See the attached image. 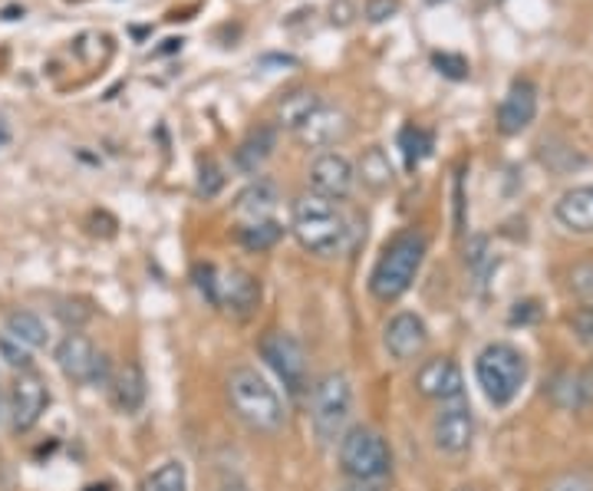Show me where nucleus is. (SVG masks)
I'll use <instances>...</instances> for the list:
<instances>
[{
    "instance_id": "obj_1",
    "label": "nucleus",
    "mask_w": 593,
    "mask_h": 491,
    "mask_svg": "<svg viewBox=\"0 0 593 491\" xmlns=\"http://www.w3.org/2000/svg\"><path fill=\"white\" fill-rule=\"evenodd\" d=\"M225 396L232 412L251 429V432H264L274 435L284 429L287 422V409L284 399L277 396V390L251 367H235L225 380Z\"/></svg>"
},
{
    "instance_id": "obj_2",
    "label": "nucleus",
    "mask_w": 593,
    "mask_h": 491,
    "mask_svg": "<svg viewBox=\"0 0 593 491\" xmlns=\"http://www.w3.org/2000/svg\"><path fill=\"white\" fill-rule=\"evenodd\" d=\"M290 231L300 241V248L317 258H336L349 244V225H346L343 212L336 208V202L320 199L313 192H307L294 202Z\"/></svg>"
},
{
    "instance_id": "obj_3",
    "label": "nucleus",
    "mask_w": 593,
    "mask_h": 491,
    "mask_svg": "<svg viewBox=\"0 0 593 491\" xmlns=\"http://www.w3.org/2000/svg\"><path fill=\"white\" fill-rule=\"evenodd\" d=\"M426 248H429V241H426V235L419 228L400 231L382 248V254H379V261H376V267L369 274V290H372V297L379 303L400 300L413 287V280H416V274H419V267L426 261Z\"/></svg>"
},
{
    "instance_id": "obj_4",
    "label": "nucleus",
    "mask_w": 593,
    "mask_h": 491,
    "mask_svg": "<svg viewBox=\"0 0 593 491\" xmlns=\"http://www.w3.org/2000/svg\"><path fill=\"white\" fill-rule=\"evenodd\" d=\"M475 376L485 399L498 409L511 406L527 380V360L511 344H488L475 360Z\"/></svg>"
},
{
    "instance_id": "obj_5",
    "label": "nucleus",
    "mask_w": 593,
    "mask_h": 491,
    "mask_svg": "<svg viewBox=\"0 0 593 491\" xmlns=\"http://www.w3.org/2000/svg\"><path fill=\"white\" fill-rule=\"evenodd\" d=\"M340 468L353 484H376L392 471V452L382 432L353 426L340 435Z\"/></svg>"
},
{
    "instance_id": "obj_6",
    "label": "nucleus",
    "mask_w": 593,
    "mask_h": 491,
    "mask_svg": "<svg viewBox=\"0 0 593 491\" xmlns=\"http://www.w3.org/2000/svg\"><path fill=\"white\" fill-rule=\"evenodd\" d=\"M353 416V383L346 373H323L310 390V426L323 445H333Z\"/></svg>"
},
{
    "instance_id": "obj_7",
    "label": "nucleus",
    "mask_w": 593,
    "mask_h": 491,
    "mask_svg": "<svg viewBox=\"0 0 593 491\" xmlns=\"http://www.w3.org/2000/svg\"><path fill=\"white\" fill-rule=\"evenodd\" d=\"M194 284L209 297V303L235 313V316H251L261 303V280L241 267L218 271L212 264L194 267Z\"/></svg>"
},
{
    "instance_id": "obj_8",
    "label": "nucleus",
    "mask_w": 593,
    "mask_h": 491,
    "mask_svg": "<svg viewBox=\"0 0 593 491\" xmlns=\"http://www.w3.org/2000/svg\"><path fill=\"white\" fill-rule=\"evenodd\" d=\"M57 367L63 370V376L70 383L80 386H109L112 383V367L109 357L99 354L90 337H83L80 331L67 334L57 347Z\"/></svg>"
},
{
    "instance_id": "obj_9",
    "label": "nucleus",
    "mask_w": 593,
    "mask_h": 491,
    "mask_svg": "<svg viewBox=\"0 0 593 491\" xmlns=\"http://www.w3.org/2000/svg\"><path fill=\"white\" fill-rule=\"evenodd\" d=\"M261 357L264 363L277 373V380L284 383V390L290 396H304L307 393V354L300 347V340L294 334H284V331H271L264 340H261Z\"/></svg>"
},
{
    "instance_id": "obj_10",
    "label": "nucleus",
    "mask_w": 593,
    "mask_h": 491,
    "mask_svg": "<svg viewBox=\"0 0 593 491\" xmlns=\"http://www.w3.org/2000/svg\"><path fill=\"white\" fill-rule=\"evenodd\" d=\"M472 435H475V416L472 406L465 399H449L442 403V409L432 419V445L449 455L459 458L472 448Z\"/></svg>"
},
{
    "instance_id": "obj_11",
    "label": "nucleus",
    "mask_w": 593,
    "mask_h": 491,
    "mask_svg": "<svg viewBox=\"0 0 593 491\" xmlns=\"http://www.w3.org/2000/svg\"><path fill=\"white\" fill-rule=\"evenodd\" d=\"M50 406V390L47 380L31 367V370H17L14 386H11V429L14 432H31L40 416Z\"/></svg>"
},
{
    "instance_id": "obj_12",
    "label": "nucleus",
    "mask_w": 593,
    "mask_h": 491,
    "mask_svg": "<svg viewBox=\"0 0 593 491\" xmlns=\"http://www.w3.org/2000/svg\"><path fill=\"white\" fill-rule=\"evenodd\" d=\"M307 182H310L313 195L330 199V202H343L356 189V169H353V161L340 152H320L310 161Z\"/></svg>"
},
{
    "instance_id": "obj_13",
    "label": "nucleus",
    "mask_w": 593,
    "mask_h": 491,
    "mask_svg": "<svg viewBox=\"0 0 593 491\" xmlns=\"http://www.w3.org/2000/svg\"><path fill=\"white\" fill-rule=\"evenodd\" d=\"M382 344H386V354L392 360H400V363H410L416 357H423V350L429 347V326L419 313H395L389 323H386V331H382Z\"/></svg>"
},
{
    "instance_id": "obj_14",
    "label": "nucleus",
    "mask_w": 593,
    "mask_h": 491,
    "mask_svg": "<svg viewBox=\"0 0 593 491\" xmlns=\"http://www.w3.org/2000/svg\"><path fill=\"white\" fill-rule=\"evenodd\" d=\"M416 390L426 396V399H439V403H449V399H462L465 393V380H462V370L455 360L449 357H436V360H426L416 373Z\"/></svg>"
},
{
    "instance_id": "obj_15",
    "label": "nucleus",
    "mask_w": 593,
    "mask_h": 491,
    "mask_svg": "<svg viewBox=\"0 0 593 491\" xmlns=\"http://www.w3.org/2000/svg\"><path fill=\"white\" fill-rule=\"evenodd\" d=\"M346 135H349V116L336 106H327V103H320L307 116V122L297 129V139L307 148H330V145L343 142Z\"/></svg>"
},
{
    "instance_id": "obj_16",
    "label": "nucleus",
    "mask_w": 593,
    "mask_h": 491,
    "mask_svg": "<svg viewBox=\"0 0 593 491\" xmlns=\"http://www.w3.org/2000/svg\"><path fill=\"white\" fill-rule=\"evenodd\" d=\"M537 116V89L527 80H514L508 96L498 106V132L501 135H518L524 132Z\"/></svg>"
},
{
    "instance_id": "obj_17",
    "label": "nucleus",
    "mask_w": 593,
    "mask_h": 491,
    "mask_svg": "<svg viewBox=\"0 0 593 491\" xmlns=\"http://www.w3.org/2000/svg\"><path fill=\"white\" fill-rule=\"evenodd\" d=\"M554 218L573 235H593V185L564 192L554 205Z\"/></svg>"
},
{
    "instance_id": "obj_18",
    "label": "nucleus",
    "mask_w": 593,
    "mask_h": 491,
    "mask_svg": "<svg viewBox=\"0 0 593 491\" xmlns=\"http://www.w3.org/2000/svg\"><path fill=\"white\" fill-rule=\"evenodd\" d=\"M274 148H277V125L264 122V125L251 129L248 139L235 148V166H238V172L258 176L264 161L274 155Z\"/></svg>"
},
{
    "instance_id": "obj_19",
    "label": "nucleus",
    "mask_w": 593,
    "mask_h": 491,
    "mask_svg": "<svg viewBox=\"0 0 593 491\" xmlns=\"http://www.w3.org/2000/svg\"><path fill=\"white\" fill-rule=\"evenodd\" d=\"M550 396L560 409H590L593 406V363L577 373H560L550 386Z\"/></svg>"
},
{
    "instance_id": "obj_20",
    "label": "nucleus",
    "mask_w": 593,
    "mask_h": 491,
    "mask_svg": "<svg viewBox=\"0 0 593 491\" xmlns=\"http://www.w3.org/2000/svg\"><path fill=\"white\" fill-rule=\"evenodd\" d=\"M112 390V406L122 416H135L145 406V373L139 363H126V370H119L109 383Z\"/></svg>"
},
{
    "instance_id": "obj_21",
    "label": "nucleus",
    "mask_w": 593,
    "mask_h": 491,
    "mask_svg": "<svg viewBox=\"0 0 593 491\" xmlns=\"http://www.w3.org/2000/svg\"><path fill=\"white\" fill-rule=\"evenodd\" d=\"M4 334L11 340H17L21 347H27V350L47 347V323L34 310H11L4 316Z\"/></svg>"
},
{
    "instance_id": "obj_22",
    "label": "nucleus",
    "mask_w": 593,
    "mask_h": 491,
    "mask_svg": "<svg viewBox=\"0 0 593 491\" xmlns=\"http://www.w3.org/2000/svg\"><path fill=\"white\" fill-rule=\"evenodd\" d=\"M277 202H281V195H277V185L271 182V179H258V182H251L241 195H238V215H245V218H251V221H264V218H271V212L277 208Z\"/></svg>"
},
{
    "instance_id": "obj_23",
    "label": "nucleus",
    "mask_w": 593,
    "mask_h": 491,
    "mask_svg": "<svg viewBox=\"0 0 593 491\" xmlns=\"http://www.w3.org/2000/svg\"><path fill=\"white\" fill-rule=\"evenodd\" d=\"M320 103H323V99H320L313 89H290V93L281 96V103H277V119H281V125H287V129L297 132Z\"/></svg>"
},
{
    "instance_id": "obj_24",
    "label": "nucleus",
    "mask_w": 593,
    "mask_h": 491,
    "mask_svg": "<svg viewBox=\"0 0 593 491\" xmlns=\"http://www.w3.org/2000/svg\"><path fill=\"white\" fill-rule=\"evenodd\" d=\"M139 491H188V468H185V462L181 458H165L162 465H155L142 478Z\"/></svg>"
},
{
    "instance_id": "obj_25",
    "label": "nucleus",
    "mask_w": 593,
    "mask_h": 491,
    "mask_svg": "<svg viewBox=\"0 0 593 491\" xmlns=\"http://www.w3.org/2000/svg\"><path fill=\"white\" fill-rule=\"evenodd\" d=\"M356 179H363V185H369L372 192L389 189V182H392V166H389V155H386L379 145H372V148L363 152L359 166H356Z\"/></svg>"
},
{
    "instance_id": "obj_26",
    "label": "nucleus",
    "mask_w": 593,
    "mask_h": 491,
    "mask_svg": "<svg viewBox=\"0 0 593 491\" xmlns=\"http://www.w3.org/2000/svg\"><path fill=\"white\" fill-rule=\"evenodd\" d=\"M284 238V228L274 221V218H264V221H248L238 228V241L248 248V251H271L277 241Z\"/></svg>"
},
{
    "instance_id": "obj_27",
    "label": "nucleus",
    "mask_w": 593,
    "mask_h": 491,
    "mask_svg": "<svg viewBox=\"0 0 593 491\" xmlns=\"http://www.w3.org/2000/svg\"><path fill=\"white\" fill-rule=\"evenodd\" d=\"M432 145H436V139H432L429 129H423V125H406V129L400 132V148H403V158H406V169L423 166V158L432 155Z\"/></svg>"
},
{
    "instance_id": "obj_28",
    "label": "nucleus",
    "mask_w": 593,
    "mask_h": 491,
    "mask_svg": "<svg viewBox=\"0 0 593 491\" xmlns=\"http://www.w3.org/2000/svg\"><path fill=\"white\" fill-rule=\"evenodd\" d=\"M544 491H593V468L590 465H573L560 475H554Z\"/></svg>"
},
{
    "instance_id": "obj_29",
    "label": "nucleus",
    "mask_w": 593,
    "mask_h": 491,
    "mask_svg": "<svg viewBox=\"0 0 593 491\" xmlns=\"http://www.w3.org/2000/svg\"><path fill=\"white\" fill-rule=\"evenodd\" d=\"M225 189V176L218 169L215 158H205L202 166H198V195L202 199H215L218 192Z\"/></svg>"
},
{
    "instance_id": "obj_30",
    "label": "nucleus",
    "mask_w": 593,
    "mask_h": 491,
    "mask_svg": "<svg viewBox=\"0 0 593 491\" xmlns=\"http://www.w3.org/2000/svg\"><path fill=\"white\" fill-rule=\"evenodd\" d=\"M432 67H436L446 80H469V60L459 57V53H442V50H436V53H432Z\"/></svg>"
},
{
    "instance_id": "obj_31",
    "label": "nucleus",
    "mask_w": 593,
    "mask_h": 491,
    "mask_svg": "<svg viewBox=\"0 0 593 491\" xmlns=\"http://www.w3.org/2000/svg\"><path fill=\"white\" fill-rule=\"evenodd\" d=\"M570 331L577 337V344H583L586 350H593V307H580L570 316Z\"/></svg>"
},
{
    "instance_id": "obj_32",
    "label": "nucleus",
    "mask_w": 593,
    "mask_h": 491,
    "mask_svg": "<svg viewBox=\"0 0 593 491\" xmlns=\"http://www.w3.org/2000/svg\"><path fill=\"white\" fill-rule=\"evenodd\" d=\"M0 357H4L14 370H31V350L11 340L8 334H0Z\"/></svg>"
},
{
    "instance_id": "obj_33",
    "label": "nucleus",
    "mask_w": 593,
    "mask_h": 491,
    "mask_svg": "<svg viewBox=\"0 0 593 491\" xmlns=\"http://www.w3.org/2000/svg\"><path fill=\"white\" fill-rule=\"evenodd\" d=\"M570 287L583 297V300H593V261L590 264H577L570 271Z\"/></svg>"
},
{
    "instance_id": "obj_34",
    "label": "nucleus",
    "mask_w": 593,
    "mask_h": 491,
    "mask_svg": "<svg viewBox=\"0 0 593 491\" xmlns=\"http://www.w3.org/2000/svg\"><path fill=\"white\" fill-rule=\"evenodd\" d=\"M395 14H400V0H369V4H366V21L369 24H386Z\"/></svg>"
},
{
    "instance_id": "obj_35",
    "label": "nucleus",
    "mask_w": 593,
    "mask_h": 491,
    "mask_svg": "<svg viewBox=\"0 0 593 491\" xmlns=\"http://www.w3.org/2000/svg\"><path fill=\"white\" fill-rule=\"evenodd\" d=\"M353 17H356V8L349 4V0H333L330 4V24L333 27H346V24H353Z\"/></svg>"
},
{
    "instance_id": "obj_36",
    "label": "nucleus",
    "mask_w": 593,
    "mask_h": 491,
    "mask_svg": "<svg viewBox=\"0 0 593 491\" xmlns=\"http://www.w3.org/2000/svg\"><path fill=\"white\" fill-rule=\"evenodd\" d=\"M57 316H60L67 326H73V331H76V326H83V323L90 320V310H76V303H70V300H67V303H60V307H57Z\"/></svg>"
},
{
    "instance_id": "obj_37",
    "label": "nucleus",
    "mask_w": 593,
    "mask_h": 491,
    "mask_svg": "<svg viewBox=\"0 0 593 491\" xmlns=\"http://www.w3.org/2000/svg\"><path fill=\"white\" fill-rule=\"evenodd\" d=\"M495 4H501V0H472V11L482 14V11H488V8H495Z\"/></svg>"
},
{
    "instance_id": "obj_38",
    "label": "nucleus",
    "mask_w": 593,
    "mask_h": 491,
    "mask_svg": "<svg viewBox=\"0 0 593 491\" xmlns=\"http://www.w3.org/2000/svg\"><path fill=\"white\" fill-rule=\"evenodd\" d=\"M0 17H4V21H17V17H24V8H4V11H0Z\"/></svg>"
},
{
    "instance_id": "obj_39",
    "label": "nucleus",
    "mask_w": 593,
    "mask_h": 491,
    "mask_svg": "<svg viewBox=\"0 0 593 491\" xmlns=\"http://www.w3.org/2000/svg\"><path fill=\"white\" fill-rule=\"evenodd\" d=\"M11 142V129H8V122H4V116H0V148H4Z\"/></svg>"
},
{
    "instance_id": "obj_40",
    "label": "nucleus",
    "mask_w": 593,
    "mask_h": 491,
    "mask_svg": "<svg viewBox=\"0 0 593 491\" xmlns=\"http://www.w3.org/2000/svg\"><path fill=\"white\" fill-rule=\"evenodd\" d=\"M343 491H376L372 484H349V488H343Z\"/></svg>"
},
{
    "instance_id": "obj_41",
    "label": "nucleus",
    "mask_w": 593,
    "mask_h": 491,
    "mask_svg": "<svg viewBox=\"0 0 593 491\" xmlns=\"http://www.w3.org/2000/svg\"><path fill=\"white\" fill-rule=\"evenodd\" d=\"M222 491H248V488H245V484H225Z\"/></svg>"
},
{
    "instance_id": "obj_42",
    "label": "nucleus",
    "mask_w": 593,
    "mask_h": 491,
    "mask_svg": "<svg viewBox=\"0 0 593 491\" xmlns=\"http://www.w3.org/2000/svg\"><path fill=\"white\" fill-rule=\"evenodd\" d=\"M0 416H4V396H0Z\"/></svg>"
},
{
    "instance_id": "obj_43",
    "label": "nucleus",
    "mask_w": 593,
    "mask_h": 491,
    "mask_svg": "<svg viewBox=\"0 0 593 491\" xmlns=\"http://www.w3.org/2000/svg\"><path fill=\"white\" fill-rule=\"evenodd\" d=\"M426 4H442V0H426Z\"/></svg>"
},
{
    "instance_id": "obj_44",
    "label": "nucleus",
    "mask_w": 593,
    "mask_h": 491,
    "mask_svg": "<svg viewBox=\"0 0 593 491\" xmlns=\"http://www.w3.org/2000/svg\"><path fill=\"white\" fill-rule=\"evenodd\" d=\"M459 491H475V488H459Z\"/></svg>"
}]
</instances>
